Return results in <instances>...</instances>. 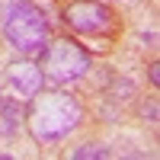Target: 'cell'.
Wrapping results in <instances>:
<instances>
[{"label": "cell", "mask_w": 160, "mask_h": 160, "mask_svg": "<svg viewBox=\"0 0 160 160\" xmlns=\"http://www.w3.org/2000/svg\"><path fill=\"white\" fill-rule=\"evenodd\" d=\"M83 118V106H80L74 96L68 93H42L38 90L32 96V106H29V128L35 141H61L64 135L80 125Z\"/></svg>", "instance_id": "1"}, {"label": "cell", "mask_w": 160, "mask_h": 160, "mask_svg": "<svg viewBox=\"0 0 160 160\" xmlns=\"http://www.w3.org/2000/svg\"><path fill=\"white\" fill-rule=\"evenodd\" d=\"M0 26H3L7 42L16 51H38V48H45L48 32H51L45 13L35 3H29V0H13V3H7L3 7V22Z\"/></svg>", "instance_id": "2"}, {"label": "cell", "mask_w": 160, "mask_h": 160, "mask_svg": "<svg viewBox=\"0 0 160 160\" xmlns=\"http://www.w3.org/2000/svg\"><path fill=\"white\" fill-rule=\"evenodd\" d=\"M42 74L58 80V83H71V80L83 77L90 71V51L83 45H77L74 38H58L51 42L42 55Z\"/></svg>", "instance_id": "3"}, {"label": "cell", "mask_w": 160, "mask_h": 160, "mask_svg": "<svg viewBox=\"0 0 160 160\" xmlns=\"http://www.w3.org/2000/svg\"><path fill=\"white\" fill-rule=\"evenodd\" d=\"M64 22L80 35H109L115 29V13L99 0H71L64 7Z\"/></svg>", "instance_id": "4"}, {"label": "cell", "mask_w": 160, "mask_h": 160, "mask_svg": "<svg viewBox=\"0 0 160 160\" xmlns=\"http://www.w3.org/2000/svg\"><path fill=\"white\" fill-rule=\"evenodd\" d=\"M7 80H10V87L16 90L19 96L32 99L35 93L42 90L45 74H42V68H38V64H32V61H13L10 68H7Z\"/></svg>", "instance_id": "5"}, {"label": "cell", "mask_w": 160, "mask_h": 160, "mask_svg": "<svg viewBox=\"0 0 160 160\" xmlns=\"http://www.w3.org/2000/svg\"><path fill=\"white\" fill-rule=\"evenodd\" d=\"M16 125H19V102H0V135H16Z\"/></svg>", "instance_id": "6"}, {"label": "cell", "mask_w": 160, "mask_h": 160, "mask_svg": "<svg viewBox=\"0 0 160 160\" xmlns=\"http://www.w3.org/2000/svg\"><path fill=\"white\" fill-rule=\"evenodd\" d=\"M93 157H109V151L102 144H83V148L74 151V160H93Z\"/></svg>", "instance_id": "7"}]
</instances>
